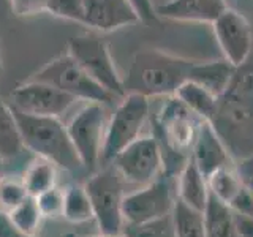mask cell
<instances>
[{
    "label": "cell",
    "mask_w": 253,
    "mask_h": 237,
    "mask_svg": "<svg viewBox=\"0 0 253 237\" xmlns=\"http://www.w3.org/2000/svg\"><path fill=\"white\" fill-rule=\"evenodd\" d=\"M35 199L43 217L55 218L63 213V190H59L57 187L38 195Z\"/></svg>",
    "instance_id": "30"
},
{
    "label": "cell",
    "mask_w": 253,
    "mask_h": 237,
    "mask_svg": "<svg viewBox=\"0 0 253 237\" xmlns=\"http://www.w3.org/2000/svg\"><path fill=\"white\" fill-rule=\"evenodd\" d=\"M13 113L19 125L24 147L27 150L65 171L83 168V163L70 139L67 125L60 120V117L30 116L14 108Z\"/></svg>",
    "instance_id": "4"
},
{
    "label": "cell",
    "mask_w": 253,
    "mask_h": 237,
    "mask_svg": "<svg viewBox=\"0 0 253 237\" xmlns=\"http://www.w3.org/2000/svg\"><path fill=\"white\" fill-rule=\"evenodd\" d=\"M125 179L113 163L95 172L85 182V192L93 209L100 233L122 234L125 221L122 215V202L125 198Z\"/></svg>",
    "instance_id": "5"
},
{
    "label": "cell",
    "mask_w": 253,
    "mask_h": 237,
    "mask_svg": "<svg viewBox=\"0 0 253 237\" xmlns=\"http://www.w3.org/2000/svg\"><path fill=\"white\" fill-rule=\"evenodd\" d=\"M236 171L239 174L242 185L250 192L253 196V155L241 158L236 164Z\"/></svg>",
    "instance_id": "34"
},
{
    "label": "cell",
    "mask_w": 253,
    "mask_h": 237,
    "mask_svg": "<svg viewBox=\"0 0 253 237\" xmlns=\"http://www.w3.org/2000/svg\"><path fill=\"white\" fill-rule=\"evenodd\" d=\"M208 187L211 195H213L217 199L229 205V202L242 190V182L236 168L225 166V168H220L215 172H212L208 177Z\"/></svg>",
    "instance_id": "25"
},
{
    "label": "cell",
    "mask_w": 253,
    "mask_h": 237,
    "mask_svg": "<svg viewBox=\"0 0 253 237\" xmlns=\"http://www.w3.org/2000/svg\"><path fill=\"white\" fill-rule=\"evenodd\" d=\"M8 215H10L11 221L21 233L27 234L30 237H35L40 221H42V217H43L34 196H27L19 205H16L14 209L8 212Z\"/></svg>",
    "instance_id": "26"
},
{
    "label": "cell",
    "mask_w": 253,
    "mask_h": 237,
    "mask_svg": "<svg viewBox=\"0 0 253 237\" xmlns=\"http://www.w3.org/2000/svg\"><path fill=\"white\" fill-rule=\"evenodd\" d=\"M10 8L18 18H32L46 13V0H10Z\"/></svg>",
    "instance_id": "31"
},
{
    "label": "cell",
    "mask_w": 253,
    "mask_h": 237,
    "mask_svg": "<svg viewBox=\"0 0 253 237\" xmlns=\"http://www.w3.org/2000/svg\"><path fill=\"white\" fill-rule=\"evenodd\" d=\"M0 237H30V236L21 233L16 228L10 215H8V212L0 210Z\"/></svg>",
    "instance_id": "35"
},
{
    "label": "cell",
    "mask_w": 253,
    "mask_h": 237,
    "mask_svg": "<svg viewBox=\"0 0 253 237\" xmlns=\"http://www.w3.org/2000/svg\"><path fill=\"white\" fill-rule=\"evenodd\" d=\"M26 149L19 131V125L10 103L0 97V157L11 160Z\"/></svg>",
    "instance_id": "20"
},
{
    "label": "cell",
    "mask_w": 253,
    "mask_h": 237,
    "mask_svg": "<svg viewBox=\"0 0 253 237\" xmlns=\"http://www.w3.org/2000/svg\"><path fill=\"white\" fill-rule=\"evenodd\" d=\"M55 168L57 166L54 163L44 160L42 157H38L37 160L29 164V168L26 169L22 177L29 196L37 198L38 195L55 187V182H57V169Z\"/></svg>",
    "instance_id": "23"
},
{
    "label": "cell",
    "mask_w": 253,
    "mask_h": 237,
    "mask_svg": "<svg viewBox=\"0 0 253 237\" xmlns=\"http://www.w3.org/2000/svg\"><path fill=\"white\" fill-rule=\"evenodd\" d=\"M62 237H76L75 234H67V236H62ZM93 237H125V234H100V236H93Z\"/></svg>",
    "instance_id": "37"
},
{
    "label": "cell",
    "mask_w": 253,
    "mask_h": 237,
    "mask_svg": "<svg viewBox=\"0 0 253 237\" xmlns=\"http://www.w3.org/2000/svg\"><path fill=\"white\" fill-rule=\"evenodd\" d=\"M126 184L144 187L165 174V161L157 138L139 136L126 146L113 161Z\"/></svg>",
    "instance_id": "11"
},
{
    "label": "cell",
    "mask_w": 253,
    "mask_h": 237,
    "mask_svg": "<svg viewBox=\"0 0 253 237\" xmlns=\"http://www.w3.org/2000/svg\"><path fill=\"white\" fill-rule=\"evenodd\" d=\"M30 79L51 84L76 100L101 103V105H111L117 100L113 93H109L97 81H93L68 52L46 62L30 76Z\"/></svg>",
    "instance_id": "6"
},
{
    "label": "cell",
    "mask_w": 253,
    "mask_h": 237,
    "mask_svg": "<svg viewBox=\"0 0 253 237\" xmlns=\"http://www.w3.org/2000/svg\"><path fill=\"white\" fill-rule=\"evenodd\" d=\"M201 122V118L174 95L166 97V103L155 120L154 134L162 149L165 174L179 176L192 154Z\"/></svg>",
    "instance_id": "3"
},
{
    "label": "cell",
    "mask_w": 253,
    "mask_h": 237,
    "mask_svg": "<svg viewBox=\"0 0 253 237\" xmlns=\"http://www.w3.org/2000/svg\"><path fill=\"white\" fill-rule=\"evenodd\" d=\"M46 13L60 19L83 24V0H46Z\"/></svg>",
    "instance_id": "29"
},
{
    "label": "cell",
    "mask_w": 253,
    "mask_h": 237,
    "mask_svg": "<svg viewBox=\"0 0 253 237\" xmlns=\"http://www.w3.org/2000/svg\"><path fill=\"white\" fill-rule=\"evenodd\" d=\"M177 199V177L163 174L152 184L125 195L122 215L125 225H141L169 215Z\"/></svg>",
    "instance_id": "9"
},
{
    "label": "cell",
    "mask_w": 253,
    "mask_h": 237,
    "mask_svg": "<svg viewBox=\"0 0 253 237\" xmlns=\"http://www.w3.org/2000/svg\"><path fill=\"white\" fill-rule=\"evenodd\" d=\"M174 97L184 103L201 120L211 122L213 116H215L218 97H215L206 87L192 81V79H187L185 82H182L176 93H174Z\"/></svg>",
    "instance_id": "19"
},
{
    "label": "cell",
    "mask_w": 253,
    "mask_h": 237,
    "mask_svg": "<svg viewBox=\"0 0 253 237\" xmlns=\"http://www.w3.org/2000/svg\"><path fill=\"white\" fill-rule=\"evenodd\" d=\"M67 52L103 89H106L119 100L125 97L124 78L119 75L109 46L105 40L92 34L71 37L68 40Z\"/></svg>",
    "instance_id": "8"
},
{
    "label": "cell",
    "mask_w": 253,
    "mask_h": 237,
    "mask_svg": "<svg viewBox=\"0 0 253 237\" xmlns=\"http://www.w3.org/2000/svg\"><path fill=\"white\" fill-rule=\"evenodd\" d=\"M150 98L141 93H126L117 105L106 126L101 161L111 163L122 150L141 136L149 118Z\"/></svg>",
    "instance_id": "7"
},
{
    "label": "cell",
    "mask_w": 253,
    "mask_h": 237,
    "mask_svg": "<svg viewBox=\"0 0 253 237\" xmlns=\"http://www.w3.org/2000/svg\"><path fill=\"white\" fill-rule=\"evenodd\" d=\"M171 217L176 237H206L204 212L190 207L177 198Z\"/></svg>",
    "instance_id": "22"
},
{
    "label": "cell",
    "mask_w": 253,
    "mask_h": 237,
    "mask_svg": "<svg viewBox=\"0 0 253 237\" xmlns=\"http://www.w3.org/2000/svg\"><path fill=\"white\" fill-rule=\"evenodd\" d=\"M139 16L128 0H83V24L97 32H114L138 24Z\"/></svg>",
    "instance_id": "14"
},
{
    "label": "cell",
    "mask_w": 253,
    "mask_h": 237,
    "mask_svg": "<svg viewBox=\"0 0 253 237\" xmlns=\"http://www.w3.org/2000/svg\"><path fill=\"white\" fill-rule=\"evenodd\" d=\"M62 217L71 223H84L93 218V209L84 185H70L63 190Z\"/></svg>",
    "instance_id": "24"
},
{
    "label": "cell",
    "mask_w": 253,
    "mask_h": 237,
    "mask_svg": "<svg viewBox=\"0 0 253 237\" xmlns=\"http://www.w3.org/2000/svg\"><path fill=\"white\" fill-rule=\"evenodd\" d=\"M0 71H2V60H0Z\"/></svg>",
    "instance_id": "39"
},
{
    "label": "cell",
    "mask_w": 253,
    "mask_h": 237,
    "mask_svg": "<svg viewBox=\"0 0 253 237\" xmlns=\"http://www.w3.org/2000/svg\"><path fill=\"white\" fill-rule=\"evenodd\" d=\"M125 237H176L171 213L141 225H125Z\"/></svg>",
    "instance_id": "27"
},
{
    "label": "cell",
    "mask_w": 253,
    "mask_h": 237,
    "mask_svg": "<svg viewBox=\"0 0 253 237\" xmlns=\"http://www.w3.org/2000/svg\"><path fill=\"white\" fill-rule=\"evenodd\" d=\"M226 8L225 0H168L157 6V16L179 22L212 24Z\"/></svg>",
    "instance_id": "16"
},
{
    "label": "cell",
    "mask_w": 253,
    "mask_h": 237,
    "mask_svg": "<svg viewBox=\"0 0 253 237\" xmlns=\"http://www.w3.org/2000/svg\"><path fill=\"white\" fill-rule=\"evenodd\" d=\"M229 209L233 212L242 213V215H250L253 217V196L250 195V192L242 185V190L234 199L229 202Z\"/></svg>",
    "instance_id": "32"
},
{
    "label": "cell",
    "mask_w": 253,
    "mask_h": 237,
    "mask_svg": "<svg viewBox=\"0 0 253 237\" xmlns=\"http://www.w3.org/2000/svg\"><path fill=\"white\" fill-rule=\"evenodd\" d=\"M212 126L233 158L253 155V63L236 70L231 84L220 95Z\"/></svg>",
    "instance_id": "1"
},
{
    "label": "cell",
    "mask_w": 253,
    "mask_h": 237,
    "mask_svg": "<svg viewBox=\"0 0 253 237\" xmlns=\"http://www.w3.org/2000/svg\"><path fill=\"white\" fill-rule=\"evenodd\" d=\"M133 5V8L136 10L139 21L142 24H152L154 21L158 19L157 16V6L154 5L152 0H128Z\"/></svg>",
    "instance_id": "33"
},
{
    "label": "cell",
    "mask_w": 253,
    "mask_h": 237,
    "mask_svg": "<svg viewBox=\"0 0 253 237\" xmlns=\"http://www.w3.org/2000/svg\"><path fill=\"white\" fill-rule=\"evenodd\" d=\"M234 225L241 237H253V217L233 212Z\"/></svg>",
    "instance_id": "36"
},
{
    "label": "cell",
    "mask_w": 253,
    "mask_h": 237,
    "mask_svg": "<svg viewBox=\"0 0 253 237\" xmlns=\"http://www.w3.org/2000/svg\"><path fill=\"white\" fill-rule=\"evenodd\" d=\"M193 59H185L162 49H144L133 57L128 75L124 78L126 93H141L147 98L172 97L179 85L190 78Z\"/></svg>",
    "instance_id": "2"
},
{
    "label": "cell",
    "mask_w": 253,
    "mask_h": 237,
    "mask_svg": "<svg viewBox=\"0 0 253 237\" xmlns=\"http://www.w3.org/2000/svg\"><path fill=\"white\" fill-rule=\"evenodd\" d=\"M190 158L195 161L198 169L203 172L206 179L217 169L225 168V166H231L233 160L225 142L221 141L215 128L208 120H203L200 125Z\"/></svg>",
    "instance_id": "15"
},
{
    "label": "cell",
    "mask_w": 253,
    "mask_h": 237,
    "mask_svg": "<svg viewBox=\"0 0 253 237\" xmlns=\"http://www.w3.org/2000/svg\"><path fill=\"white\" fill-rule=\"evenodd\" d=\"M236 70L237 67L229 63L226 59L206 60V62L196 60L192 71H190L188 79L201 84L209 92L215 95V97H220L229 87V84H231L236 75Z\"/></svg>",
    "instance_id": "17"
},
{
    "label": "cell",
    "mask_w": 253,
    "mask_h": 237,
    "mask_svg": "<svg viewBox=\"0 0 253 237\" xmlns=\"http://www.w3.org/2000/svg\"><path fill=\"white\" fill-rule=\"evenodd\" d=\"M106 113L101 103L87 101L67 125L70 139L84 168L93 169L101 163V152L106 134Z\"/></svg>",
    "instance_id": "10"
},
{
    "label": "cell",
    "mask_w": 253,
    "mask_h": 237,
    "mask_svg": "<svg viewBox=\"0 0 253 237\" xmlns=\"http://www.w3.org/2000/svg\"><path fill=\"white\" fill-rule=\"evenodd\" d=\"M78 100L43 81L26 79L19 82L10 93V105L30 116L60 117Z\"/></svg>",
    "instance_id": "12"
},
{
    "label": "cell",
    "mask_w": 253,
    "mask_h": 237,
    "mask_svg": "<svg viewBox=\"0 0 253 237\" xmlns=\"http://www.w3.org/2000/svg\"><path fill=\"white\" fill-rule=\"evenodd\" d=\"M209 195L211 192L208 187V179L198 169L192 158H188V161L177 176V198L188 204L190 207L204 212L209 201Z\"/></svg>",
    "instance_id": "18"
},
{
    "label": "cell",
    "mask_w": 253,
    "mask_h": 237,
    "mask_svg": "<svg viewBox=\"0 0 253 237\" xmlns=\"http://www.w3.org/2000/svg\"><path fill=\"white\" fill-rule=\"evenodd\" d=\"M2 168H3V158L0 157V177H2Z\"/></svg>",
    "instance_id": "38"
},
{
    "label": "cell",
    "mask_w": 253,
    "mask_h": 237,
    "mask_svg": "<svg viewBox=\"0 0 253 237\" xmlns=\"http://www.w3.org/2000/svg\"><path fill=\"white\" fill-rule=\"evenodd\" d=\"M204 218L206 237H241L234 225L233 210L213 195H209Z\"/></svg>",
    "instance_id": "21"
},
{
    "label": "cell",
    "mask_w": 253,
    "mask_h": 237,
    "mask_svg": "<svg viewBox=\"0 0 253 237\" xmlns=\"http://www.w3.org/2000/svg\"><path fill=\"white\" fill-rule=\"evenodd\" d=\"M29 196L22 179L0 177V205L5 212H10L16 205H19Z\"/></svg>",
    "instance_id": "28"
},
{
    "label": "cell",
    "mask_w": 253,
    "mask_h": 237,
    "mask_svg": "<svg viewBox=\"0 0 253 237\" xmlns=\"http://www.w3.org/2000/svg\"><path fill=\"white\" fill-rule=\"evenodd\" d=\"M213 35L220 46V51L234 67H242L252 57L253 32L249 19L233 8H226L212 22Z\"/></svg>",
    "instance_id": "13"
}]
</instances>
